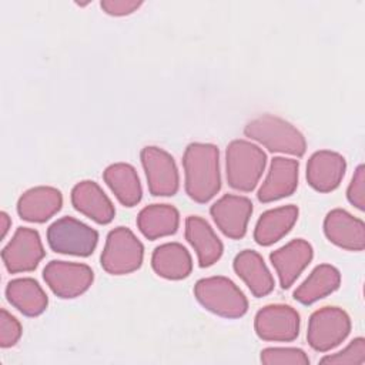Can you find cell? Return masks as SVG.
Segmentation results:
<instances>
[{
	"label": "cell",
	"instance_id": "1",
	"mask_svg": "<svg viewBox=\"0 0 365 365\" xmlns=\"http://www.w3.org/2000/svg\"><path fill=\"white\" fill-rule=\"evenodd\" d=\"M185 192L195 202H208L221 188L220 150L208 143H191L182 157Z\"/></svg>",
	"mask_w": 365,
	"mask_h": 365
},
{
	"label": "cell",
	"instance_id": "2",
	"mask_svg": "<svg viewBox=\"0 0 365 365\" xmlns=\"http://www.w3.org/2000/svg\"><path fill=\"white\" fill-rule=\"evenodd\" d=\"M267 164V155L257 144L247 140H234L225 151V173L228 185L234 190L252 191Z\"/></svg>",
	"mask_w": 365,
	"mask_h": 365
},
{
	"label": "cell",
	"instance_id": "3",
	"mask_svg": "<svg viewBox=\"0 0 365 365\" xmlns=\"http://www.w3.org/2000/svg\"><path fill=\"white\" fill-rule=\"evenodd\" d=\"M244 134L272 153L302 157L307 150V141L302 133L277 115L265 114L254 118L245 125Z\"/></svg>",
	"mask_w": 365,
	"mask_h": 365
},
{
	"label": "cell",
	"instance_id": "4",
	"mask_svg": "<svg viewBox=\"0 0 365 365\" xmlns=\"http://www.w3.org/2000/svg\"><path fill=\"white\" fill-rule=\"evenodd\" d=\"M197 301L210 312L224 318H240L248 311L244 292L227 277L201 278L194 285Z\"/></svg>",
	"mask_w": 365,
	"mask_h": 365
},
{
	"label": "cell",
	"instance_id": "5",
	"mask_svg": "<svg viewBox=\"0 0 365 365\" xmlns=\"http://www.w3.org/2000/svg\"><path fill=\"white\" fill-rule=\"evenodd\" d=\"M144 258V247L127 227L111 230L100 257L101 267L111 275H125L137 271Z\"/></svg>",
	"mask_w": 365,
	"mask_h": 365
},
{
	"label": "cell",
	"instance_id": "6",
	"mask_svg": "<svg viewBox=\"0 0 365 365\" xmlns=\"http://www.w3.org/2000/svg\"><path fill=\"white\" fill-rule=\"evenodd\" d=\"M47 242L54 252L88 257L97 247L98 232L73 217H61L47 228Z\"/></svg>",
	"mask_w": 365,
	"mask_h": 365
},
{
	"label": "cell",
	"instance_id": "7",
	"mask_svg": "<svg viewBox=\"0 0 365 365\" xmlns=\"http://www.w3.org/2000/svg\"><path fill=\"white\" fill-rule=\"evenodd\" d=\"M351 332L349 315L338 307H324L314 311L308 321L307 339L318 352H327L338 346Z\"/></svg>",
	"mask_w": 365,
	"mask_h": 365
},
{
	"label": "cell",
	"instance_id": "8",
	"mask_svg": "<svg viewBox=\"0 0 365 365\" xmlns=\"http://www.w3.org/2000/svg\"><path fill=\"white\" fill-rule=\"evenodd\" d=\"M43 278L54 295L70 299L80 297L91 287L94 272L86 264L53 259L44 267Z\"/></svg>",
	"mask_w": 365,
	"mask_h": 365
},
{
	"label": "cell",
	"instance_id": "9",
	"mask_svg": "<svg viewBox=\"0 0 365 365\" xmlns=\"http://www.w3.org/2000/svg\"><path fill=\"white\" fill-rule=\"evenodd\" d=\"M140 157L150 192L154 197L174 195L180 187V175L173 155L160 147L147 145Z\"/></svg>",
	"mask_w": 365,
	"mask_h": 365
},
{
	"label": "cell",
	"instance_id": "10",
	"mask_svg": "<svg viewBox=\"0 0 365 365\" xmlns=\"http://www.w3.org/2000/svg\"><path fill=\"white\" fill-rule=\"evenodd\" d=\"M44 255L40 234L27 227H19L1 251L4 267L11 274L34 271Z\"/></svg>",
	"mask_w": 365,
	"mask_h": 365
},
{
	"label": "cell",
	"instance_id": "11",
	"mask_svg": "<svg viewBox=\"0 0 365 365\" xmlns=\"http://www.w3.org/2000/svg\"><path fill=\"white\" fill-rule=\"evenodd\" d=\"M254 328L264 341L291 342L299 334V314L289 305H265L257 312Z\"/></svg>",
	"mask_w": 365,
	"mask_h": 365
},
{
	"label": "cell",
	"instance_id": "12",
	"mask_svg": "<svg viewBox=\"0 0 365 365\" xmlns=\"http://www.w3.org/2000/svg\"><path fill=\"white\" fill-rule=\"evenodd\" d=\"M210 214L225 237L240 240L247 232V225L252 214V202L242 195L225 194L211 205Z\"/></svg>",
	"mask_w": 365,
	"mask_h": 365
},
{
	"label": "cell",
	"instance_id": "13",
	"mask_svg": "<svg viewBox=\"0 0 365 365\" xmlns=\"http://www.w3.org/2000/svg\"><path fill=\"white\" fill-rule=\"evenodd\" d=\"M312 257V245L302 238L292 240L272 251L269 254V261L278 274L281 288L288 289L308 267Z\"/></svg>",
	"mask_w": 365,
	"mask_h": 365
},
{
	"label": "cell",
	"instance_id": "14",
	"mask_svg": "<svg viewBox=\"0 0 365 365\" xmlns=\"http://www.w3.org/2000/svg\"><path fill=\"white\" fill-rule=\"evenodd\" d=\"M327 238L339 248L348 251H362L365 248L364 221L342 208L329 211L324 220Z\"/></svg>",
	"mask_w": 365,
	"mask_h": 365
},
{
	"label": "cell",
	"instance_id": "15",
	"mask_svg": "<svg viewBox=\"0 0 365 365\" xmlns=\"http://www.w3.org/2000/svg\"><path fill=\"white\" fill-rule=\"evenodd\" d=\"M346 170L345 158L331 150L315 151L307 164V181L319 192L334 191L342 181Z\"/></svg>",
	"mask_w": 365,
	"mask_h": 365
},
{
	"label": "cell",
	"instance_id": "16",
	"mask_svg": "<svg viewBox=\"0 0 365 365\" xmlns=\"http://www.w3.org/2000/svg\"><path fill=\"white\" fill-rule=\"evenodd\" d=\"M299 163L294 158L274 157L265 181L257 192L261 202H272L294 194L298 185Z\"/></svg>",
	"mask_w": 365,
	"mask_h": 365
},
{
	"label": "cell",
	"instance_id": "17",
	"mask_svg": "<svg viewBox=\"0 0 365 365\" xmlns=\"http://www.w3.org/2000/svg\"><path fill=\"white\" fill-rule=\"evenodd\" d=\"M71 204L78 212L97 224H108L115 215V208L111 200L101 187L91 180L80 181L73 187Z\"/></svg>",
	"mask_w": 365,
	"mask_h": 365
},
{
	"label": "cell",
	"instance_id": "18",
	"mask_svg": "<svg viewBox=\"0 0 365 365\" xmlns=\"http://www.w3.org/2000/svg\"><path fill=\"white\" fill-rule=\"evenodd\" d=\"M63 195L60 190L38 185L24 191L17 201V214L29 222H46L61 210Z\"/></svg>",
	"mask_w": 365,
	"mask_h": 365
},
{
	"label": "cell",
	"instance_id": "19",
	"mask_svg": "<svg viewBox=\"0 0 365 365\" xmlns=\"http://www.w3.org/2000/svg\"><path fill=\"white\" fill-rule=\"evenodd\" d=\"M185 240L194 248L201 268L211 267L222 255L224 245L221 240L201 217L190 215L185 218Z\"/></svg>",
	"mask_w": 365,
	"mask_h": 365
},
{
	"label": "cell",
	"instance_id": "20",
	"mask_svg": "<svg viewBox=\"0 0 365 365\" xmlns=\"http://www.w3.org/2000/svg\"><path fill=\"white\" fill-rule=\"evenodd\" d=\"M234 271L245 282L254 297L261 298L272 292L274 278L262 257L254 250H244L234 258Z\"/></svg>",
	"mask_w": 365,
	"mask_h": 365
},
{
	"label": "cell",
	"instance_id": "21",
	"mask_svg": "<svg viewBox=\"0 0 365 365\" xmlns=\"http://www.w3.org/2000/svg\"><path fill=\"white\" fill-rule=\"evenodd\" d=\"M298 220L297 205H282L262 212L254 228V240L262 247L272 245L285 237Z\"/></svg>",
	"mask_w": 365,
	"mask_h": 365
},
{
	"label": "cell",
	"instance_id": "22",
	"mask_svg": "<svg viewBox=\"0 0 365 365\" xmlns=\"http://www.w3.org/2000/svg\"><path fill=\"white\" fill-rule=\"evenodd\" d=\"M151 267L158 277L177 281L191 274L192 259L182 244L165 242L153 251Z\"/></svg>",
	"mask_w": 365,
	"mask_h": 365
},
{
	"label": "cell",
	"instance_id": "23",
	"mask_svg": "<svg viewBox=\"0 0 365 365\" xmlns=\"http://www.w3.org/2000/svg\"><path fill=\"white\" fill-rule=\"evenodd\" d=\"M6 297L7 301L26 317H37L43 314L48 305L44 289L30 277L11 279L6 287Z\"/></svg>",
	"mask_w": 365,
	"mask_h": 365
},
{
	"label": "cell",
	"instance_id": "24",
	"mask_svg": "<svg viewBox=\"0 0 365 365\" xmlns=\"http://www.w3.org/2000/svg\"><path fill=\"white\" fill-rule=\"evenodd\" d=\"M180 212L170 204H151L144 207L137 215V227L148 240L168 237L177 232Z\"/></svg>",
	"mask_w": 365,
	"mask_h": 365
},
{
	"label": "cell",
	"instance_id": "25",
	"mask_svg": "<svg viewBox=\"0 0 365 365\" xmlns=\"http://www.w3.org/2000/svg\"><path fill=\"white\" fill-rule=\"evenodd\" d=\"M341 285V274L331 264L317 265L305 281L294 291V298L302 305H311L336 291Z\"/></svg>",
	"mask_w": 365,
	"mask_h": 365
},
{
	"label": "cell",
	"instance_id": "26",
	"mask_svg": "<svg viewBox=\"0 0 365 365\" xmlns=\"http://www.w3.org/2000/svg\"><path fill=\"white\" fill-rule=\"evenodd\" d=\"M103 178L123 205L134 207L141 201L143 188L133 165L127 163H114L104 170Z\"/></svg>",
	"mask_w": 365,
	"mask_h": 365
},
{
	"label": "cell",
	"instance_id": "27",
	"mask_svg": "<svg viewBox=\"0 0 365 365\" xmlns=\"http://www.w3.org/2000/svg\"><path fill=\"white\" fill-rule=\"evenodd\" d=\"M265 365H308V355L299 348H265L261 351Z\"/></svg>",
	"mask_w": 365,
	"mask_h": 365
},
{
	"label": "cell",
	"instance_id": "28",
	"mask_svg": "<svg viewBox=\"0 0 365 365\" xmlns=\"http://www.w3.org/2000/svg\"><path fill=\"white\" fill-rule=\"evenodd\" d=\"M321 364H332V365H364L365 364V339L358 336L349 342L342 351L327 355L321 361Z\"/></svg>",
	"mask_w": 365,
	"mask_h": 365
},
{
	"label": "cell",
	"instance_id": "29",
	"mask_svg": "<svg viewBox=\"0 0 365 365\" xmlns=\"http://www.w3.org/2000/svg\"><path fill=\"white\" fill-rule=\"evenodd\" d=\"M21 336V324L16 317L4 308L0 311V346L10 348L17 344Z\"/></svg>",
	"mask_w": 365,
	"mask_h": 365
},
{
	"label": "cell",
	"instance_id": "30",
	"mask_svg": "<svg viewBox=\"0 0 365 365\" xmlns=\"http://www.w3.org/2000/svg\"><path fill=\"white\" fill-rule=\"evenodd\" d=\"M346 198L358 210L362 211L365 208V167L362 164L355 170L346 190Z\"/></svg>",
	"mask_w": 365,
	"mask_h": 365
},
{
	"label": "cell",
	"instance_id": "31",
	"mask_svg": "<svg viewBox=\"0 0 365 365\" xmlns=\"http://www.w3.org/2000/svg\"><path fill=\"white\" fill-rule=\"evenodd\" d=\"M143 3L135 0H103L100 3L101 9L110 16H127L134 13Z\"/></svg>",
	"mask_w": 365,
	"mask_h": 365
},
{
	"label": "cell",
	"instance_id": "32",
	"mask_svg": "<svg viewBox=\"0 0 365 365\" xmlns=\"http://www.w3.org/2000/svg\"><path fill=\"white\" fill-rule=\"evenodd\" d=\"M0 222H1V238H4L9 228H10V224H11L10 217L7 215V212H4V211L0 212Z\"/></svg>",
	"mask_w": 365,
	"mask_h": 365
}]
</instances>
